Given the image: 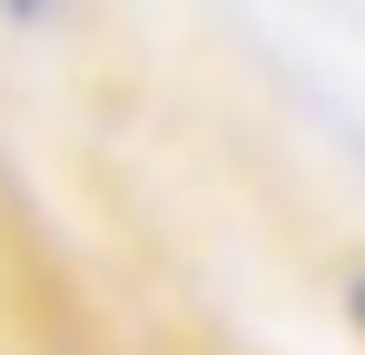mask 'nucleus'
<instances>
[{
    "instance_id": "1",
    "label": "nucleus",
    "mask_w": 365,
    "mask_h": 355,
    "mask_svg": "<svg viewBox=\"0 0 365 355\" xmlns=\"http://www.w3.org/2000/svg\"><path fill=\"white\" fill-rule=\"evenodd\" d=\"M50 10H60V0H0V20H20V30H40Z\"/></svg>"
},
{
    "instance_id": "2",
    "label": "nucleus",
    "mask_w": 365,
    "mask_h": 355,
    "mask_svg": "<svg viewBox=\"0 0 365 355\" xmlns=\"http://www.w3.org/2000/svg\"><path fill=\"white\" fill-rule=\"evenodd\" d=\"M346 316H356V336H365V267L346 277Z\"/></svg>"
}]
</instances>
